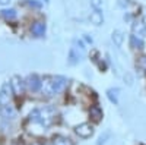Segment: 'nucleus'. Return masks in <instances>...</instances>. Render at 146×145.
<instances>
[{"instance_id": "nucleus-16", "label": "nucleus", "mask_w": 146, "mask_h": 145, "mask_svg": "<svg viewBox=\"0 0 146 145\" xmlns=\"http://www.w3.org/2000/svg\"><path fill=\"white\" fill-rule=\"evenodd\" d=\"M0 15H2V18H5L6 21H15L18 13L15 9H3L2 12H0Z\"/></svg>"}, {"instance_id": "nucleus-12", "label": "nucleus", "mask_w": 146, "mask_h": 145, "mask_svg": "<svg viewBox=\"0 0 146 145\" xmlns=\"http://www.w3.org/2000/svg\"><path fill=\"white\" fill-rule=\"evenodd\" d=\"M111 41L114 43L115 47H121L124 43V32L123 31H120V29H114L113 34H111Z\"/></svg>"}, {"instance_id": "nucleus-4", "label": "nucleus", "mask_w": 146, "mask_h": 145, "mask_svg": "<svg viewBox=\"0 0 146 145\" xmlns=\"http://www.w3.org/2000/svg\"><path fill=\"white\" fill-rule=\"evenodd\" d=\"M131 34L136 35V37L145 40L146 38V22L143 18H137L133 21L131 23Z\"/></svg>"}, {"instance_id": "nucleus-1", "label": "nucleus", "mask_w": 146, "mask_h": 145, "mask_svg": "<svg viewBox=\"0 0 146 145\" xmlns=\"http://www.w3.org/2000/svg\"><path fill=\"white\" fill-rule=\"evenodd\" d=\"M69 85V79L62 75H56V76H45L42 79V87L41 91L47 97H53L62 94Z\"/></svg>"}, {"instance_id": "nucleus-22", "label": "nucleus", "mask_w": 146, "mask_h": 145, "mask_svg": "<svg viewBox=\"0 0 146 145\" xmlns=\"http://www.w3.org/2000/svg\"><path fill=\"white\" fill-rule=\"evenodd\" d=\"M27 5L29 7H34V9H41L42 7L41 2H38V0H27Z\"/></svg>"}, {"instance_id": "nucleus-21", "label": "nucleus", "mask_w": 146, "mask_h": 145, "mask_svg": "<svg viewBox=\"0 0 146 145\" xmlns=\"http://www.w3.org/2000/svg\"><path fill=\"white\" fill-rule=\"evenodd\" d=\"M124 82L127 84V87H133V82H135V78H133V75L130 74V72H126L124 76H123Z\"/></svg>"}, {"instance_id": "nucleus-27", "label": "nucleus", "mask_w": 146, "mask_h": 145, "mask_svg": "<svg viewBox=\"0 0 146 145\" xmlns=\"http://www.w3.org/2000/svg\"><path fill=\"white\" fill-rule=\"evenodd\" d=\"M44 2H45V3H48V0H44Z\"/></svg>"}, {"instance_id": "nucleus-28", "label": "nucleus", "mask_w": 146, "mask_h": 145, "mask_svg": "<svg viewBox=\"0 0 146 145\" xmlns=\"http://www.w3.org/2000/svg\"><path fill=\"white\" fill-rule=\"evenodd\" d=\"M45 145H53V144H45Z\"/></svg>"}, {"instance_id": "nucleus-24", "label": "nucleus", "mask_w": 146, "mask_h": 145, "mask_svg": "<svg viewBox=\"0 0 146 145\" xmlns=\"http://www.w3.org/2000/svg\"><path fill=\"white\" fill-rule=\"evenodd\" d=\"M140 67L146 72V56H145V57H142V60H140Z\"/></svg>"}, {"instance_id": "nucleus-23", "label": "nucleus", "mask_w": 146, "mask_h": 145, "mask_svg": "<svg viewBox=\"0 0 146 145\" xmlns=\"http://www.w3.org/2000/svg\"><path fill=\"white\" fill-rule=\"evenodd\" d=\"M117 5L121 9H127L130 6V0H117Z\"/></svg>"}, {"instance_id": "nucleus-9", "label": "nucleus", "mask_w": 146, "mask_h": 145, "mask_svg": "<svg viewBox=\"0 0 146 145\" xmlns=\"http://www.w3.org/2000/svg\"><path fill=\"white\" fill-rule=\"evenodd\" d=\"M45 31H47V27H45V22H42V21L34 22L32 27H31V32L35 35V37H38V38L44 37V35H45Z\"/></svg>"}, {"instance_id": "nucleus-13", "label": "nucleus", "mask_w": 146, "mask_h": 145, "mask_svg": "<svg viewBox=\"0 0 146 145\" xmlns=\"http://www.w3.org/2000/svg\"><path fill=\"white\" fill-rule=\"evenodd\" d=\"M120 88H110L107 90V97H108V100L111 101L113 104H118L120 103Z\"/></svg>"}, {"instance_id": "nucleus-20", "label": "nucleus", "mask_w": 146, "mask_h": 145, "mask_svg": "<svg viewBox=\"0 0 146 145\" xmlns=\"http://www.w3.org/2000/svg\"><path fill=\"white\" fill-rule=\"evenodd\" d=\"M89 3H91V7L95 9V10H101L102 6H104L102 0H89Z\"/></svg>"}, {"instance_id": "nucleus-25", "label": "nucleus", "mask_w": 146, "mask_h": 145, "mask_svg": "<svg viewBox=\"0 0 146 145\" xmlns=\"http://www.w3.org/2000/svg\"><path fill=\"white\" fill-rule=\"evenodd\" d=\"M83 38H85V41H86L88 44H92V43H94V40H92V37H89V35H88V34H85V37H83Z\"/></svg>"}, {"instance_id": "nucleus-11", "label": "nucleus", "mask_w": 146, "mask_h": 145, "mask_svg": "<svg viewBox=\"0 0 146 145\" xmlns=\"http://www.w3.org/2000/svg\"><path fill=\"white\" fill-rule=\"evenodd\" d=\"M80 59H82L80 53L72 45V47H70V50H69V56H67V63H69L70 66H75L76 63H79V60H80Z\"/></svg>"}, {"instance_id": "nucleus-17", "label": "nucleus", "mask_w": 146, "mask_h": 145, "mask_svg": "<svg viewBox=\"0 0 146 145\" xmlns=\"http://www.w3.org/2000/svg\"><path fill=\"white\" fill-rule=\"evenodd\" d=\"M73 47L76 48V50L80 53V56L83 57L85 54H86V47H85V43L82 41V40H76L75 41V44H73Z\"/></svg>"}, {"instance_id": "nucleus-19", "label": "nucleus", "mask_w": 146, "mask_h": 145, "mask_svg": "<svg viewBox=\"0 0 146 145\" xmlns=\"http://www.w3.org/2000/svg\"><path fill=\"white\" fill-rule=\"evenodd\" d=\"M110 136H111V132H108V130L104 132V134L100 136V139H98V142H96V145H105Z\"/></svg>"}, {"instance_id": "nucleus-7", "label": "nucleus", "mask_w": 146, "mask_h": 145, "mask_svg": "<svg viewBox=\"0 0 146 145\" xmlns=\"http://www.w3.org/2000/svg\"><path fill=\"white\" fill-rule=\"evenodd\" d=\"M0 116H2L5 120H13V119H16L18 113H16V108L12 106V103H10L7 106L0 107Z\"/></svg>"}, {"instance_id": "nucleus-26", "label": "nucleus", "mask_w": 146, "mask_h": 145, "mask_svg": "<svg viewBox=\"0 0 146 145\" xmlns=\"http://www.w3.org/2000/svg\"><path fill=\"white\" fill-rule=\"evenodd\" d=\"M12 0H0V6H9Z\"/></svg>"}, {"instance_id": "nucleus-5", "label": "nucleus", "mask_w": 146, "mask_h": 145, "mask_svg": "<svg viewBox=\"0 0 146 145\" xmlns=\"http://www.w3.org/2000/svg\"><path fill=\"white\" fill-rule=\"evenodd\" d=\"M25 85H27V90L31 91V92H38L41 91V87H42V79L38 76V75H29L27 79H25Z\"/></svg>"}, {"instance_id": "nucleus-3", "label": "nucleus", "mask_w": 146, "mask_h": 145, "mask_svg": "<svg viewBox=\"0 0 146 145\" xmlns=\"http://www.w3.org/2000/svg\"><path fill=\"white\" fill-rule=\"evenodd\" d=\"M10 87H12V91H13L15 95L18 97H22L23 94H25V90H27V85H25V81H23L21 76L15 75L10 78Z\"/></svg>"}, {"instance_id": "nucleus-18", "label": "nucleus", "mask_w": 146, "mask_h": 145, "mask_svg": "<svg viewBox=\"0 0 146 145\" xmlns=\"http://www.w3.org/2000/svg\"><path fill=\"white\" fill-rule=\"evenodd\" d=\"M53 145H73V142L67 138H63V136H57L54 138L53 141Z\"/></svg>"}, {"instance_id": "nucleus-6", "label": "nucleus", "mask_w": 146, "mask_h": 145, "mask_svg": "<svg viewBox=\"0 0 146 145\" xmlns=\"http://www.w3.org/2000/svg\"><path fill=\"white\" fill-rule=\"evenodd\" d=\"M12 94H13V91H12L10 84H9V82H5L3 85H2V88H0V107L10 104V101H12Z\"/></svg>"}, {"instance_id": "nucleus-8", "label": "nucleus", "mask_w": 146, "mask_h": 145, "mask_svg": "<svg viewBox=\"0 0 146 145\" xmlns=\"http://www.w3.org/2000/svg\"><path fill=\"white\" fill-rule=\"evenodd\" d=\"M75 132L80 138H89L94 134V128H92L91 123H80L75 128Z\"/></svg>"}, {"instance_id": "nucleus-15", "label": "nucleus", "mask_w": 146, "mask_h": 145, "mask_svg": "<svg viewBox=\"0 0 146 145\" xmlns=\"http://www.w3.org/2000/svg\"><path fill=\"white\" fill-rule=\"evenodd\" d=\"M130 45L135 48V50H143V47H145V40L136 37V35H130Z\"/></svg>"}, {"instance_id": "nucleus-14", "label": "nucleus", "mask_w": 146, "mask_h": 145, "mask_svg": "<svg viewBox=\"0 0 146 145\" xmlns=\"http://www.w3.org/2000/svg\"><path fill=\"white\" fill-rule=\"evenodd\" d=\"M89 116L91 119L94 120V122H100V120L102 119V110L100 106H92L89 108Z\"/></svg>"}, {"instance_id": "nucleus-2", "label": "nucleus", "mask_w": 146, "mask_h": 145, "mask_svg": "<svg viewBox=\"0 0 146 145\" xmlns=\"http://www.w3.org/2000/svg\"><path fill=\"white\" fill-rule=\"evenodd\" d=\"M57 110L53 106H44L41 108H38V123L44 128H50L54 123Z\"/></svg>"}, {"instance_id": "nucleus-10", "label": "nucleus", "mask_w": 146, "mask_h": 145, "mask_svg": "<svg viewBox=\"0 0 146 145\" xmlns=\"http://www.w3.org/2000/svg\"><path fill=\"white\" fill-rule=\"evenodd\" d=\"M89 21H91V23H94L95 27H101L102 23H104V15H102V12L94 9V12H91V13H89Z\"/></svg>"}]
</instances>
